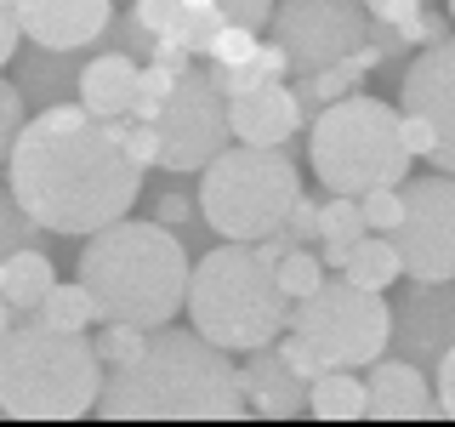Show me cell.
Masks as SVG:
<instances>
[{
  "label": "cell",
  "instance_id": "83f0119b",
  "mask_svg": "<svg viewBox=\"0 0 455 427\" xmlns=\"http://www.w3.org/2000/svg\"><path fill=\"white\" fill-rule=\"evenodd\" d=\"M35 234H40V228L28 222V211L12 199L6 182H0V256H12L18 246H35Z\"/></svg>",
  "mask_w": 455,
  "mask_h": 427
},
{
  "label": "cell",
  "instance_id": "d4e9b609",
  "mask_svg": "<svg viewBox=\"0 0 455 427\" xmlns=\"http://www.w3.org/2000/svg\"><path fill=\"white\" fill-rule=\"evenodd\" d=\"M142 342H148V331H142V325L103 319V331L92 336V353H97V365H103V370H114V365H132L137 353H142Z\"/></svg>",
  "mask_w": 455,
  "mask_h": 427
},
{
  "label": "cell",
  "instance_id": "6da1fadb",
  "mask_svg": "<svg viewBox=\"0 0 455 427\" xmlns=\"http://www.w3.org/2000/svg\"><path fill=\"white\" fill-rule=\"evenodd\" d=\"M6 189L35 228L85 239L137 205L142 165L125 154L120 120L85 114L68 97V103H46L35 120H23L6 154Z\"/></svg>",
  "mask_w": 455,
  "mask_h": 427
},
{
  "label": "cell",
  "instance_id": "74e56055",
  "mask_svg": "<svg viewBox=\"0 0 455 427\" xmlns=\"http://www.w3.org/2000/svg\"><path fill=\"white\" fill-rule=\"evenodd\" d=\"M222 23H245V28H262L267 12H274V0H217Z\"/></svg>",
  "mask_w": 455,
  "mask_h": 427
},
{
  "label": "cell",
  "instance_id": "5b68a950",
  "mask_svg": "<svg viewBox=\"0 0 455 427\" xmlns=\"http://www.w3.org/2000/svg\"><path fill=\"white\" fill-rule=\"evenodd\" d=\"M103 365L85 331H52L40 319H12L0 336V416L12 422H80L92 416Z\"/></svg>",
  "mask_w": 455,
  "mask_h": 427
},
{
  "label": "cell",
  "instance_id": "f546056e",
  "mask_svg": "<svg viewBox=\"0 0 455 427\" xmlns=\"http://www.w3.org/2000/svg\"><path fill=\"white\" fill-rule=\"evenodd\" d=\"M359 217H364L370 234H387V228L398 222V182L393 189H364L359 194Z\"/></svg>",
  "mask_w": 455,
  "mask_h": 427
},
{
  "label": "cell",
  "instance_id": "7a4b0ae2",
  "mask_svg": "<svg viewBox=\"0 0 455 427\" xmlns=\"http://www.w3.org/2000/svg\"><path fill=\"white\" fill-rule=\"evenodd\" d=\"M92 416L103 422H234L239 405L234 359L188 325H154L132 365H114L97 382Z\"/></svg>",
  "mask_w": 455,
  "mask_h": 427
},
{
  "label": "cell",
  "instance_id": "30bf717a",
  "mask_svg": "<svg viewBox=\"0 0 455 427\" xmlns=\"http://www.w3.org/2000/svg\"><path fill=\"white\" fill-rule=\"evenodd\" d=\"M148 125L160 137V165L188 177V171H199L228 142V97L199 68H182Z\"/></svg>",
  "mask_w": 455,
  "mask_h": 427
},
{
  "label": "cell",
  "instance_id": "d6a6232c",
  "mask_svg": "<svg viewBox=\"0 0 455 427\" xmlns=\"http://www.w3.org/2000/svg\"><path fill=\"white\" fill-rule=\"evenodd\" d=\"M284 234L296 239V246H319V199H307V194H296L291 199V211H284Z\"/></svg>",
  "mask_w": 455,
  "mask_h": 427
},
{
  "label": "cell",
  "instance_id": "4dcf8cb0",
  "mask_svg": "<svg viewBox=\"0 0 455 427\" xmlns=\"http://www.w3.org/2000/svg\"><path fill=\"white\" fill-rule=\"evenodd\" d=\"M23 120H28V109H23V92H18L12 80H0V165H6L12 142H18V132H23Z\"/></svg>",
  "mask_w": 455,
  "mask_h": 427
},
{
  "label": "cell",
  "instance_id": "2e32d148",
  "mask_svg": "<svg viewBox=\"0 0 455 427\" xmlns=\"http://www.w3.org/2000/svg\"><path fill=\"white\" fill-rule=\"evenodd\" d=\"M296 132H302V109H296V92L284 80H267V85H251V92L228 97V137L234 142L284 149Z\"/></svg>",
  "mask_w": 455,
  "mask_h": 427
},
{
  "label": "cell",
  "instance_id": "9c48e42d",
  "mask_svg": "<svg viewBox=\"0 0 455 427\" xmlns=\"http://www.w3.org/2000/svg\"><path fill=\"white\" fill-rule=\"evenodd\" d=\"M398 274L455 279V182L444 171L398 182V222L387 228Z\"/></svg>",
  "mask_w": 455,
  "mask_h": 427
},
{
  "label": "cell",
  "instance_id": "4316f807",
  "mask_svg": "<svg viewBox=\"0 0 455 427\" xmlns=\"http://www.w3.org/2000/svg\"><path fill=\"white\" fill-rule=\"evenodd\" d=\"M274 279H279V291L291 296V302H296V296H307L313 285L324 279V262H319V251H313V246H291V251H284L279 262H274Z\"/></svg>",
  "mask_w": 455,
  "mask_h": 427
},
{
  "label": "cell",
  "instance_id": "8fae6325",
  "mask_svg": "<svg viewBox=\"0 0 455 427\" xmlns=\"http://www.w3.org/2000/svg\"><path fill=\"white\" fill-rule=\"evenodd\" d=\"M267 23H274L279 52L291 57V75H313L359 46L370 18L359 0H274Z\"/></svg>",
  "mask_w": 455,
  "mask_h": 427
},
{
  "label": "cell",
  "instance_id": "e575fe53",
  "mask_svg": "<svg viewBox=\"0 0 455 427\" xmlns=\"http://www.w3.org/2000/svg\"><path fill=\"white\" fill-rule=\"evenodd\" d=\"M194 199L188 194H160V199H154V222H160V228H182V234H188V228H194Z\"/></svg>",
  "mask_w": 455,
  "mask_h": 427
},
{
  "label": "cell",
  "instance_id": "d590c367",
  "mask_svg": "<svg viewBox=\"0 0 455 427\" xmlns=\"http://www.w3.org/2000/svg\"><path fill=\"white\" fill-rule=\"evenodd\" d=\"M171 18H177V0H132V23L148 35H165Z\"/></svg>",
  "mask_w": 455,
  "mask_h": 427
},
{
  "label": "cell",
  "instance_id": "7c38bea8",
  "mask_svg": "<svg viewBox=\"0 0 455 427\" xmlns=\"http://www.w3.org/2000/svg\"><path fill=\"white\" fill-rule=\"evenodd\" d=\"M404 114H416V120L433 125L438 149L427 154V165L433 171H455V46L450 40H427L421 57H410L404 68Z\"/></svg>",
  "mask_w": 455,
  "mask_h": 427
},
{
  "label": "cell",
  "instance_id": "3957f363",
  "mask_svg": "<svg viewBox=\"0 0 455 427\" xmlns=\"http://www.w3.org/2000/svg\"><path fill=\"white\" fill-rule=\"evenodd\" d=\"M188 262L182 239L160 222H132L114 217L108 228L85 234L80 251V285L92 291L97 319H125V325H154L177 319L182 291H188Z\"/></svg>",
  "mask_w": 455,
  "mask_h": 427
},
{
  "label": "cell",
  "instance_id": "ac0fdd59",
  "mask_svg": "<svg viewBox=\"0 0 455 427\" xmlns=\"http://www.w3.org/2000/svg\"><path fill=\"white\" fill-rule=\"evenodd\" d=\"M132 85H137V57L108 46V52H92L75 75V103L85 114H103V120H120L132 109Z\"/></svg>",
  "mask_w": 455,
  "mask_h": 427
},
{
  "label": "cell",
  "instance_id": "9a60e30c",
  "mask_svg": "<svg viewBox=\"0 0 455 427\" xmlns=\"http://www.w3.org/2000/svg\"><path fill=\"white\" fill-rule=\"evenodd\" d=\"M234 382H239V405H245V416H267V422L307 416V382L279 359L274 342L245 348V365H234Z\"/></svg>",
  "mask_w": 455,
  "mask_h": 427
},
{
  "label": "cell",
  "instance_id": "836d02e7",
  "mask_svg": "<svg viewBox=\"0 0 455 427\" xmlns=\"http://www.w3.org/2000/svg\"><path fill=\"white\" fill-rule=\"evenodd\" d=\"M274 348H279V359L291 365V370H296L302 382H313V376L324 370V365H319V353H313V348H307V342L296 336V331H279V336H274Z\"/></svg>",
  "mask_w": 455,
  "mask_h": 427
},
{
  "label": "cell",
  "instance_id": "d6986e66",
  "mask_svg": "<svg viewBox=\"0 0 455 427\" xmlns=\"http://www.w3.org/2000/svg\"><path fill=\"white\" fill-rule=\"evenodd\" d=\"M52 279H57V268L40 246H18L12 256H0V296H6V308L18 313V319L35 313V302L52 291Z\"/></svg>",
  "mask_w": 455,
  "mask_h": 427
},
{
  "label": "cell",
  "instance_id": "ab89813d",
  "mask_svg": "<svg viewBox=\"0 0 455 427\" xmlns=\"http://www.w3.org/2000/svg\"><path fill=\"white\" fill-rule=\"evenodd\" d=\"M12 319H18V313H12V308H6V296H0V336H6V325H12Z\"/></svg>",
  "mask_w": 455,
  "mask_h": 427
},
{
  "label": "cell",
  "instance_id": "8992f818",
  "mask_svg": "<svg viewBox=\"0 0 455 427\" xmlns=\"http://www.w3.org/2000/svg\"><path fill=\"white\" fill-rule=\"evenodd\" d=\"M307 165L319 171L324 194H353L364 189H393L410 177V149L398 137V109L381 97H336L313 109V137H307Z\"/></svg>",
  "mask_w": 455,
  "mask_h": 427
},
{
  "label": "cell",
  "instance_id": "603a6c76",
  "mask_svg": "<svg viewBox=\"0 0 455 427\" xmlns=\"http://www.w3.org/2000/svg\"><path fill=\"white\" fill-rule=\"evenodd\" d=\"M307 416H319V422H359L364 416L359 370H319V376L307 382Z\"/></svg>",
  "mask_w": 455,
  "mask_h": 427
},
{
  "label": "cell",
  "instance_id": "4fadbf2b",
  "mask_svg": "<svg viewBox=\"0 0 455 427\" xmlns=\"http://www.w3.org/2000/svg\"><path fill=\"white\" fill-rule=\"evenodd\" d=\"M18 35L46 52H85L103 40L114 18V0H12Z\"/></svg>",
  "mask_w": 455,
  "mask_h": 427
},
{
  "label": "cell",
  "instance_id": "f35d334b",
  "mask_svg": "<svg viewBox=\"0 0 455 427\" xmlns=\"http://www.w3.org/2000/svg\"><path fill=\"white\" fill-rule=\"evenodd\" d=\"M18 46H23V35H18V12H12V0H0V68L18 57Z\"/></svg>",
  "mask_w": 455,
  "mask_h": 427
},
{
  "label": "cell",
  "instance_id": "cb8c5ba5",
  "mask_svg": "<svg viewBox=\"0 0 455 427\" xmlns=\"http://www.w3.org/2000/svg\"><path fill=\"white\" fill-rule=\"evenodd\" d=\"M28 319L52 325V331H92V325H97V302H92V291H85L80 279H52V291L35 302Z\"/></svg>",
  "mask_w": 455,
  "mask_h": 427
},
{
  "label": "cell",
  "instance_id": "8d00e7d4",
  "mask_svg": "<svg viewBox=\"0 0 455 427\" xmlns=\"http://www.w3.org/2000/svg\"><path fill=\"white\" fill-rule=\"evenodd\" d=\"M398 137H404V149H410V160H427V154L438 149V137H433V125L416 120V114H398Z\"/></svg>",
  "mask_w": 455,
  "mask_h": 427
},
{
  "label": "cell",
  "instance_id": "ba28073f",
  "mask_svg": "<svg viewBox=\"0 0 455 427\" xmlns=\"http://www.w3.org/2000/svg\"><path fill=\"white\" fill-rule=\"evenodd\" d=\"M387 313L393 308L381 302V291H359V285H347L336 274V279H319L307 296H296L284 331L302 336L307 348L319 353L324 370H364L370 359H381V353L393 348Z\"/></svg>",
  "mask_w": 455,
  "mask_h": 427
},
{
  "label": "cell",
  "instance_id": "e0dca14e",
  "mask_svg": "<svg viewBox=\"0 0 455 427\" xmlns=\"http://www.w3.org/2000/svg\"><path fill=\"white\" fill-rule=\"evenodd\" d=\"M364 416H381V422H427L438 416L433 405V382L416 359H370L364 365Z\"/></svg>",
  "mask_w": 455,
  "mask_h": 427
},
{
  "label": "cell",
  "instance_id": "44dd1931",
  "mask_svg": "<svg viewBox=\"0 0 455 427\" xmlns=\"http://www.w3.org/2000/svg\"><path fill=\"white\" fill-rule=\"evenodd\" d=\"M291 75V57L279 52V40L267 46V40H256V52L251 57H239V63H211L205 68V80L217 85L222 97H239V92H251V85H267V80H284Z\"/></svg>",
  "mask_w": 455,
  "mask_h": 427
},
{
  "label": "cell",
  "instance_id": "f1b7e54d",
  "mask_svg": "<svg viewBox=\"0 0 455 427\" xmlns=\"http://www.w3.org/2000/svg\"><path fill=\"white\" fill-rule=\"evenodd\" d=\"M256 28H245V23H222L217 35H211V46H205V57L211 63H239V57H251L256 52Z\"/></svg>",
  "mask_w": 455,
  "mask_h": 427
},
{
  "label": "cell",
  "instance_id": "52a82bcc",
  "mask_svg": "<svg viewBox=\"0 0 455 427\" xmlns=\"http://www.w3.org/2000/svg\"><path fill=\"white\" fill-rule=\"evenodd\" d=\"M302 194L291 154L284 149H256V142H222L199 165V222L217 239H262L274 234Z\"/></svg>",
  "mask_w": 455,
  "mask_h": 427
},
{
  "label": "cell",
  "instance_id": "1f68e13d",
  "mask_svg": "<svg viewBox=\"0 0 455 427\" xmlns=\"http://www.w3.org/2000/svg\"><path fill=\"white\" fill-rule=\"evenodd\" d=\"M120 142H125V154H132L142 171L160 165V137H154L148 120H125V114H120Z\"/></svg>",
  "mask_w": 455,
  "mask_h": 427
},
{
  "label": "cell",
  "instance_id": "484cf974",
  "mask_svg": "<svg viewBox=\"0 0 455 427\" xmlns=\"http://www.w3.org/2000/svg\"><path fill=\"white\" fill-rule=\"evenodd\" d=\"M222 28V12L217 6H177V18H171V28L165 35L177 40L188 57H205V46H211V35Z\"/></svg>",
  "mask_w": 455,
  "mask_h": 427
},
{
  "label": "cell",
  "instance_id": "7402d4cb",
  "mask_svg": "<svg viewBox=\"0 0 455 427\" xmlns=\"http://www.w3.org/2000/svg\"><path fill=\"white\" fill-rule=\"evenodd\" d=\"M347 285H359V291H387V285L398 279V256H393V239L387 234H364L347 246V256H341V268H336Z\"/></svg>",
  "mask_w": 455,
  "mask_h": 427
},
{
  "label": "cell",
  "instance_id": "ffe728a7",
  "mask_svg": "<svg viewBox=\"0 0 455 427\" xmlns=\"http://www.w3.org/2000/svg\"><path fill=\"white\" fill-rule=\"evenodd\" d=\"M68 52H46V46H28L18 57V92H23V103H68L75 97V75H80V63H63Z\"/></svg>",
  "mask_w": 455,
  "mask_h": 427
},
{
  "label": "cell",
  "instance_id": "5bb4252c",
  "mask_svg": "<svg viewBox=\"0 0 455 427\" xmlns=\"http://www.w3.org/2000/svg\"><path fill=\"white\" fill-rule=\"evenodd\" d=\"M410 285L416 291L398 302V313H387L393 319L387 342H398L404 359L427 370L444 348H455V302H450V279H410Z\"/></svg>",
  "mask_w": 455,
  "mask_h": 427
},
{
  "label": "cell",
  "instance_id": "277c9868",
  "mask_svg": "<svg viewBox=\"0 0 455 427\" xmlns=\"http://www.w3.org/2000/svg\"><path fill=\"white\" fill-rule=\"evenodd\" d=\"M182 308L194 331L222 353L262 348L291 319V296L274 279V256H262L251 239H222L217 251H199V262H188Z\"/></svg>",
  "mask_w": 455,
  "mask_h": 427
}]
</instances>
